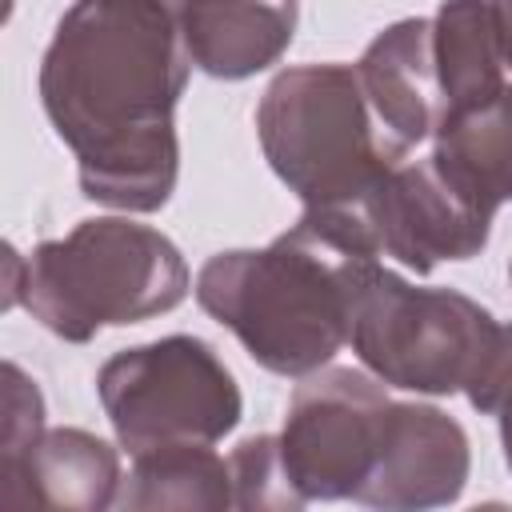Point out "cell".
Segmentation results:
<instances>
[{"label": "cell", "instance_id": "18", "mask_svg": "<svg viewBox=\"0 0 512 512\" xmlns=\"http://www.w3.org/2000/svg\"><path fill=\"white\" fill-rule=\"evenodd\" d=\"M492 16H496V36H500V52H504V68H512V0H488Z\"/></svg>", "mask_w": 512, "mask_h": 512}, {"label": "cell", "instance_id": "17", "mask_svg": "<svg viewBox=\"0 0 512 512\" xmlns=\"http://www.w3.org/2000/svg\"><path fill=\"white\" fill-rule=\"evenodd\" d=\"M44 432V400L36 380H28L12 360L4 364V436H0V460L16 464L32 440Z\"/></svg>", "mask_w": 512, "mask_h": 512}, {"label": "cell", "instance_id": "15", "mask_svg": "<svg viewBox=\"0 0 512 512\" xmlns=\"http://www.w3.org/2000/svg\"><path fill=\"white\" fill-rule=\"evenodd\" d=\"M232 468L208 444H168L132 456L116 508H228Z\"/></svg>", "mask_w": 512, "mask_h": 512}, {"label": "cell", "instance_id": "16", "mask_svg": "<svg viewBox=\"0 0 512 512\" xmlns=\"http://www.w3.org/2000/svg\"><path fill=\"white\" fill-rule=\"evenodd\" d=\"M228 468H232V504L236 508H256V512L304 508V500L288 484V472L280 460V436L260 432V436L240 440L228 456Z\"/></svg>", "mask_w": 512, "mask_h": 512}, {"label": "cell", "instance_id": "4", "mask_svg": "<svg viewBox=\"0 0 512 512\" xmlns=\"http://www.w3.org/2000/svg\"><path fill=\"white\" fill-rule=\"evenodd\" d=\"M188 288V264L164 232L128 216H96L28 256L8 248L4 304H24L52 336L88 344L100 328L172 312Z\"/></svg>", "mask_w": 512, "mask_h": 512}, {"label": "cell", "instance_id": "6", "mask_svg": "<svg viewBox=\"0 0 512 512\" xmlns=\"http://www.w3.org/2000/svg\"><path fill=\"white\" fill-rule=\"evenodd\" d=\"M96 396L132 456L168 444H216L244 412L236 376L200 336H164L116 352L96 372Z\"/></svg>", "mask_w": 512, "mask_h": 512}, {"label": "cell", "instance_id": "8", "mask_svg": "<svg viewBox=\"0 0 512 512\" xmlns=\"http://www.w3.org/2000/svg\"><path fill=\"white\" fill-rule=\"evenodd\" d=\"M364 224L380 256L400 260L416 276L444 260L480 256L492 232V216L468 208L432 160H400L364 200Z\"/></svg>", "mask_w": 512, "mask_h": 512}, {"label": "cell", "instance_id": "3", "mask_svg": "<svg viewBox=\"0 0 512 512\" xmlns=\"http://www.w3.org/2000/svg\"><path fill=\"white\" fill-rule=\"evenodd\" d=\"M352 352L392 388L456 396L484 416L512 400V320L456 288H416L368 264L352 308Z\"/></svg>", "mask_w": 512, "mask_h": 512}, {"label": "cell", "instance_id": "12", "mask_svg": "<svg viewBox=\"0 0 512 512\" xmlns=\"http://www.w3.org/2000/svg\"><path fill=\"white\" fill-rule=\"evenodd\" d=\"M120 456L108 440L84 428H48L32 448L4 464V500L64 512H100L116 504Z\"/></svg>", "mask_w": 512, "mask_h": 512}, {"label": "cell", "instance_id": "11", "mask_svg": "<svg viewBox=\"0 0 512 512\" xmlns=\"http://www.w3.org/2000/svg\"><path fill=\"white\" fill-rule=\"evenodd\" d=\"M192 68L244 80L276 64L300 20L296 0H168Z\"/></svg>", "mask_w": 512, "mask_h": 512}, {"label": "cell", "instance_id": "2", "mask_svg": "<svg viewBox=\"0 0 512 512\" xmlns=\"http://www.w3.org/2000/svg\"><path fill=\"white\" fill-rule=\"evenodd\" d=\"M368 264L372 252L304 212L264 248L208 256L192 292L260 368L300 380L348 344Z\"/></svg>", "mask_w": 512, "mask_h": 512}, {"label": "cell", "instance_id": "9", "mask_svg": "<svg viewBox=\"0 0 512 512\" xmlns=\"http://www.w3.org/2000/svg\"><path fill=\"white\" fill-rule=\"evenodd\" d=\"M472 452L468 432L432 404H396L388 412V436L380 464L356 504L384 512H416L460 500L468 484Z\"/></svg>", "mask_w": 512, "mask_h": 512}, {"label": "cell", "instance_id": "1", "mask_svg": "<svg viewBox=\"0 0 512 512\" xmlns=\"http://www.w3.org/2000/svg\"><path fill=\"white\" fill-rule=\"evenodd\" d=\"M188 48L168 0H76L40 60V104L76 156L80 192L156 212L180 176L176 104Z\"/></svg>", "mask_w": 512, "mask_h": 512}, {"label": "cell", "instance_id": "19", "mask_svg": "<svg viewBox=\"0 0 512 512\" xmlns=\"http://www.w3.org/2000/svg\"><path fill=\"white\" fill-rule=\"evenodd\" d=\"M496 416H500V444H504V460H508V468H512V400H508Z\"/></svg>", "mask_w": 512, "mask_h": 512}, {"label": "cell", "instance_id": "20", "mask_svg": "<svg viewBox=\"0 0 512 512\" xmlns=\"http://www.w3.org/2000/svg\"><path fill=\"white\" fill-rule=\"evenodd\" d=\"M508 280H512V264H508Z\"/></svg>", "mask_w": 512, "mask_h": 512}, {"label": "cell", "instance_id": "5", "mask_svg": "<svg viewBox=\"0 0 512 512\" xmlns=\"http://www.w3.org/2000/svg\"><path fill=\"white\" fill-rule=\"evenodd\" d=\"M256 136L268 168L308 212L356 220H364L376 184L408 160V148L376 120L356 64L284 68L256 104Z\"/></svg>", "mask_w": 512, "mask_h": 512}, {"label": "cell", "instance_id": "10", "mask_svg": "<svg viewBox=\"0 0 512 512\" xmlns=\"http://www.w3.org/2000/svg\"><path fill=\"white\" fill-rule=\"evenodd\" d=\"M364 96L384 132L408 152L432 140L444 124V96L432 56V16L388 24L356 60Z\"/></svg>", "mask_w": 512, "mask_h": 512}, {"label": "cell", "instance_id": "14", "mask_svg": "<svg viewBox=\"0 0 512 512\" xmlns=\"http://www.w3.org/2000/svg\"><path fill=\"white\" fill-rule=\"evenodd\" d=\"M432 56L444 96V124L488 104L504 88V52L492 4L444 0L432 16Z\"/></svg>", "mask_w": 512, "mask_h": 512}, {"label": "cell", "instance_id": "13", "mask_svg": "<svg viewBox=\"0 0 512 512\" xmlns=\"http://www.w3.org/2000/svg\"><path fill=\"white\" fill-rule=\"evenodd\" d=\"M432 140L428 160L468 208L496 216L512 200V84L488 104L448 120Z\"/></svg>", "mask_w": 512, "mask_h": 512}, {"label": "cell", "instance_id": "7", "mask_svg": "<svg viewBox=\"0 0 512 512\" xmlns=\"http://www.w3.org/2000/svg\"><path fill=\"white\" fill-rule=\"evenodd\" d=\"M392 400L376 376L356 368H316L300 376L284 432L280 460L296 496L308 500H356L372 480Z\"/></svg>", "mask_w": 512, "mask_h": 512}]
</instances>
